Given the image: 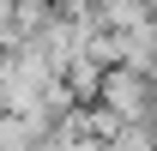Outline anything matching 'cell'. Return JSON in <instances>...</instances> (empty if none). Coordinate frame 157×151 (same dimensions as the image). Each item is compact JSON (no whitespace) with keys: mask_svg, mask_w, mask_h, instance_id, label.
Masks as SVG:
<instances>
[{"mask_svg":"<svg viewBox=\"0 0 157 151\" xmlns=\"http://www.w3.org/2000/svg\"><path fill=\"white\" fill-rule=\"evenodd\" d=\"M60 85H67V97H73V109H91L97 91H103V67L85 60V55H73L67 67H60Z\"/></svg>","mask_w":157,"mask_h":151,"instance_id":"obj_2","label":"cell"},{"mask_svg":"<svg viewBox=\"0 0 157 151\" xmlns=\"http://www.w3.org/2000/svg\"><path fill=\"white\" fill-rule=\"evenodd\" d=\"M97 109L115 115L121 127H157V85L139 79V73H127V67H109L103 73V91H97Z\"/></svg>","mask_w":157,"mask_h":151,"instance_id":"obj_1","label":"cell"}]
</instances>
